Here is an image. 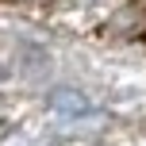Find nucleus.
<instances>
[{
  "label": "nucleus",
  "instance_id": "nucleus-1",
  "mask_svg": "<svg viewBox=\"0 0 146 146\" xmlns=\"http://www.w3.org/2000/svg\"><path fill=\"white\" fill-rule=\"evenodd\" d=\"M46 104H50V111H58V115H85V111H92L88 96L77 92V88H54V92L46 96Z\"/></svg>",
  "mask_w": 146,
  "mask_h": 146
},
{
  "label": "nucleus",
  "instance_id": "nucleus-2",
  "mask_svg": "<svg viewBox=\"0 0 146 146\" xmlns=\"http://www.w3.org/2000/svg\"><path fill=\"white\" fill-rule=\"evenodd\" d=\"M111 27L115 31H123V35H135V31H146V8L142 4H131V8H123V12L111 19Z\"/></svg>",
  "mask_w": 146,
  "mask_h": 146
},
{
  "label": "nucleus",
  "instance_id": "nucleus-3",
  "mask_svg": "<svg viewBox=\"0 0 146 146\" xmlns=\"http://www.w3.org/2000/svg\"><path fill=\"white\" fill-rule=\"evenodd\" d=\"M4 131H8V123H4V119H0V135H4Z\"/></svg>",
  "mask_w": 146,
  "mask_h": 146
},
{
  "label": "nucleus",
  "instance_id": "nucleus-4",
  "mask_svg": "<svg viewBox=\"0 0 146 146\" xmlns=\"http://www.w3.org/2000/svg\"><path fill=\"white\" fill-rule=\"evenodd\" d=\"M19 4H38V0H19Z\"/></svg>",
  "mask_w": 146,
  "mask_h": 146
}]
</instances>
